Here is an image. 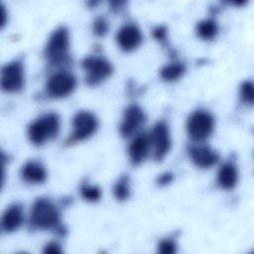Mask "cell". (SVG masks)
Masks as SVG:
<instances>
[{
    "instance_id": "23",
    "label": "cell",
    "mask_w": 254,
    "mask_h": 254,
    "mask_svg": "<svg viewBox=\"0 0 254 254\" xmlns=\"http://www.w3.org/2000/svg\"><path fill=\"white\" fill-rule=\"evenodd\" d=\"M158 251L162 254H173L177 251V244L171 238H165L160 241Z\"/></svg>"
},
{
    "instance_id": "13",
    "label": "cell",
    "mask_w": 254,
    "mask_h": 254,
    "mask_svg": "<svg viewBox=\"0 0 254 254\" xmlns=\"http://www.w3.org/2000/svg\"><path fill=\"white\" fill-rule=\"evenodd\" d=\"M191 162L200 169H208L217 164L219 155L215 150L206 145H193L189 149Z\"/></svg>"
},
{
    "instance_id": "17",
    "label": "cell",
    "mask_w": 254,
    "mask_h": 254,
    "mask_svg": "<svg viewBox=\"0 0 254 254\" xmlns=\"http://www.w3.org/2000/svg\"><path fill=\"white\" fill-rule=\"evenodd\" d=\"M195 32L200 39L204 41H210L216 37L218 33V26L216 21L213 19H203L196 24Z\"/></svg>"
},
{
    "instance_id": "14",
    "label": "cell",
    "mask_w": 254,
    "mask_h": 254,
    "mask_svg": "<svg viewBox=\"0 0 254 254\" xmlns=\"http://www.w3.org/2000/svg\"><path fill=\"white\" fill-rule=\"evenodd\" d=\"M21 177L28 184H43L47 179V170L45 166L38 161L32 160L26 162L21 168Z\"/></svg>"
},
{
    "instance_id": "22",
    "label": "cell",
    "mask_w": 254,
    "mask_h": 254,
    "mask_svg": "<svg viewBox=\"0 0 254 254\" xmlns=\"http://www.w3.org/2000/svg\"><path fill=\"white\" fill-rule=\"evenodd\" d=\"M92 31L97 37L104 36L108 31V22L104 17H97L92 24Z\"/></svg>"
},
{
    "instance_id": "21",
    "label": "cell",
    "mask_w": 254,
    "mask_h": 254,
    "mask_svg": "<svg viewBox=\"0 0 254 254\" xmlns=\"http://www.w3.org/2000/svg\"><path fill=\"white\" fill-rule=\"evenodd\" d=\"M240 98L245 104L252 105L254 99L253 82L251 80H245L240 85Z\"/></svg>"
},
{
    "instance_id": "25",
    "label": "cell",
    "mask_w": 254,
    "mask_h": 254,
    "mask_svg": "<svg viewBox=\"0 0 254 254\" xmlns=\"http://www.w3.org/2000/svg\"><path fill=\"white\" fill-rule=\"evenodd\" d=\"M153 35L154 37L158 40V41H164L166 39V36H167V30L165 27L163 26H160V27H157L154 31H153Z\"/></svg>"
},
{
    "instance_id": "18",
    "label": "cell",
    "mask_w": 254,
    "mask_h": 254,
    "mask_svg": "<svg viewBox=\"0 0 254 254\" xmlns=\"http://www.w3.org/2000/svg\"><path fill=\"white\" fill-rule=\"evenodd\" d=\"M186 71V66L183 63L174 62L164 65L160 70V76L165 81L178 80Z\"/></svg>"
},
{
    "instance_id": "3",
    "label": "cell",
    "mask_w": 254,
    "mask_h": 254,
    "mask_svg": "<svg viewBox=\"0 0 254 254\" xmlns=\"http://www.w3.org/2000/svg\"><path fill=\"white\" fill-rule=\"evenodd\" d=\"M69 49V33L65 27L57 28L49 37L45 57L52 64H59L64 62Z\"/></svg>"
},
{
    "instance_id": "8",
    "label": "cell",
    "mask_w": 254,
    "mask_h": 254,
    "mask_svg": "<svg viewBox=\"0 0 254 254\" xmlns=\"http://www.w3.org/2000/svg\"><path fill=\"white\" fill-rule=\"evenodd\" d=\"M151 151L156 161L163 160L171 149V136L168 124L165 121L157 122L149 133Z\"/></svg>"
},
{
    "instance_id": "16",
    "label": "cell",
    "mask_w": 254,
    "mask_h": 254,
    "mask_svg": "<svg viewBox=\"0 0 254 254\" xmlns=\"http://www.w3.org/2000/svg\"><path fill=\"white\" fill-rule=\"evenodd\" d=\"M217 185L223 190H232L238 182L237 167L230 162L224 163L217 172Z\"/></svg>"
},
{
    "instance_id": "10",
    "label": "cell",
    "mask_w": 254,
    "mask_h": 254,
    "mask_svg": "<svg viewBox=\"0 0 254 254\" xmlns=\"http://www.w3.org/2000/svg\"><path fill=\"white\" fill-rule=\"evenodd\" d=\"M146 121L144 110L137 104L129 105L123 114L119 132L122 137L127 138L138 134V131Z\"/></svg>"
},
{
    "instance_id": "2",
    "label": "cell",
    "mask_w": 254,
    "mask_h": 254,
    "mask_svg": "<svg viewBox=\"0 0 254 254\" xmlns=\"http://www.w3.org/2000/svg\"><path fill=\"white\" fill-rule=\"evenodd\" d=\"M31 223L40 229L56 228L61 221V212L49 198L40 197L35 200L30 212Z\"/></svg>"
},
{
    "instance_id": "20",
    "label": "cell",
    "mask_w": 254,
    "mask_h": 254,
    "mask_svg": "<svg viewBox=\"0 0 254 254\" xmlns=\"http://www.w3.org/2000/svg\"><path fill=\"white\" fill-rule=\"evenodd\" d=\"M81 197L88 202H96L101 197V190L97 186L82 184L79 190Z\"/></svg>"
},
{
    "instance_id": "27",
    "label": "cell",
    "mask_w": 254,
    "mask_h": 254,
    "mask_svg": "<svg viewBox=\"0 0 254 254\" xmlns=\"http://www.w3.org/2000/svg\"><path fill=\"white\" fill-rule=\"evenodd\" d=\"M1 16H2V22H1V26H4L5 25V18H6V14H5V10H4V7L1 6Z\"/></svg>"
},
{
    "instance_id": "12",
    "label": "cell",
    "mask_w": 254,
    "mask_h": 254,
    "mask_svg": "<svg viewBox=\"0 0 254 254\" xmlns=\"http://www.w3.org/2000/svg\"><path fill=\"white\" fill-rule=\"evenodd\" d=\"M151 153V143L149 134L138 133L134 135L129 147L128 156L131 164L137 166L142 164Z\"/></svg>"
},
{
    "instance_id": "9",
    "label": "cell",
    "mask_w": 254,
    "mask_h": 254,
    "mask_svg": "<svg viewBox=\"0 0 254 254\" xmlns=\"http://www.w3.org/2000/svg\"><path fill=\"white\" fill-rule=\"evenodd\" d=\"M25 83V72L21 62L14 61L7 64L1 72V87L9 93L22 90Z\"/></svg>"
},
{
    "instance_id": "15",
    "label": "cell",
    "mask_w": 254,
    "mask_h": 254,
    "mask_svg": "<svg viewBox=\"0 0 254 254\" xmlns=\"http://www.w3.org/2000/svg\"><path fill=\"white\" fill-rule=\"evenodd\" d=\"M24 212L20 204L14 203L6 208L2 215L1 227L5 232H13L17 230L23 223Z\"/></svg>"
},
{
    "instance_id": "24",
    "label": "cell",
    "mask_w": 254,
    "mask_h": 254,
    "mask_svg": "<svg viewBox=\"0 0 254 254\" xmlns=\"http://www.w3.org/2000/svg\"><path fill=\"white\" fill-rule=\"evenodd\" d=\"M62 252H63V250L61 249L60 244L57 243V242H50L44 248V253L59 254V253H62Z\"/></svg>"
},
{
    "instance_id": "4",
    "label": "cell",
    "mask_w": 254,
    "mask_h": 254,
    "mask_svg": "<svg viewBox=\"0 0 254 254\" xmlns=\"http://www.w3.org/2000/svg\"><path fill=\"white\" fill-rule=\"evenodd\" d=\"M214 128V118L206 110L193 111L187 121V131L189 136L195 142L205 141Z\"/></svg>"
},
{
    "instance_id": "7",
    "label": "cell",
    "mask_w": 254,
    "mask_h": 254,
    "mask_svg": "<svg viewBox=\"0 0 254 254\" xmlns=\"http://www.w3.org/2000/svg\"><path fill=\"white\" fill-rule=\"evenodd\" d=\"M76 79L67 70H59L53 73L46 84V92L52 98H63L74 90Z\"/></svg>"
},
{
    "instance_id": "6",
    "label": "cell",
    "mask_w": 254,
    "mask_h": 254,
    "mask_svg": "<svg viewBox=\"0 0 254 254\" xmlns=\"http://www.w3.org/2000/svg\"><path fill=\"white\" fill-rule=\"evenodd\" d=\"M72 131L68 138V143L83 141L92 136L98 127V120L96 116L90 111H78L72 118Z\"/></svg>"
},
{
    "instance_id": "11",
    "label": "cell",
    "mask_w": 254,
    "mask_h": 254,
    "mask_svg": "<svg viewBox=\"0 0 254 254\" xmlns=\"http://www.w3.org/2000/svg\"><path fill=\"white\" fill-rule=\"evenodd\" d=\"M142 32L134 23H127L117 31L116 42L118 47L124 52L136 50L142 44Z\"/></svg>"
},
{
    "instance_id": "19",
    "label": "cell",
    "mask_w": 254,
    "mask_h": 254,
    "mask_svg": "<svg viewBox=\"0 0 254 254\" xmlns=\"http://www.w3.org/2000/svg\"><path fill=\"white\" fill-rule=\"evenodd\" d=\"M113 194L117 200L123 201L130 196V181L128 176H122L113 187Z\"/></svg>"
},
{
    "instance_id": "26",
    "label": "cell",
    "mask_w": 254,
    "mask_h": 254,
    "mask_svg": "<svg viewBox=\"0 0 254 254\" xmlns=\"http://www.w3.org/2000/svg\"><path fill=\"white\" fill-rule=\"evenodd\" d=\"M172 181H173V174H171V173L162 174V175L158 178V184H159L160 186H167V185H169Z\"/></svg>"
},
{
    "instance_id": "1",
    "label": "cell",
    "mask_w": 254,
    "mask_h": 254,
    "mask_svg": "<svg viewBox=\"0 0 254 254\" xmlns=\"http://www.w3.org/2000/svg\"><path fill=\"white\" fill-rule=\"evenodd\" d=\"M61 120L57 113H46L34 120L28 127L27 135L33 145L41 146L54 139L60 132Z\"/></svg>"
},
{
    "instance_id": "5",
    "label": "cell",
    "mask_w": 254,
    "mask_h": 254,
    "mask_svg": "<svg viewBox=\"0 0 254 254\" xmlns=\"http://www.w3.org/2000/svg\"><path fill=\"white\" fill-rule=\"evenodd\" d=\"M81 67L85 71V80L89 85H97L112 73L113 67L110 62L98 56H89L81 62Z\"/></svg>"
}]
</instances>
